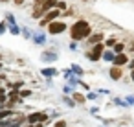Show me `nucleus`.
I'll return each instance as SVG.
<instances>
[{"label":"nucleus","mask_w":134,"mask_h":127,"mask_svg":"<svg viewBox=\"0 0 134 127\" xmlns=\"http://www.w3.org/2000/svg\"><path fill=\"white\" fill-rule=\"evenodd\" d=\"M90 33H92V26H90L86 20H83V19H81V20H75V22L72 24V28H70V37H72V41H75V43L88 39Z\"/></svg>","instance_id":"obj_1"},{"label":"nucleus","mask_w":134,"mask_h":127,"mask_svg":"<svg viewBox=\"0 0 134 127\" xmlns=\"http://www.w3.org/2000/svg\"><path fill=\"white\" fill-rule=\"evenodd\" d=\"M103 52H105V44H103V43H97V44L92 46V50H88V52L85 54V57H86L88 61H92V63H97V61H101Z\"/></svg>","instance_id":"obj_2"},{"label":"nucleus","mask_w":134,"mask_h":127,"mask_svg":"<svg viewBox=\"0 0 134 127\" xmlns=\"http://www.w3.org/2000/svg\"><path fill=\"white\" fill-rule=\"evenodd\" d=\"M46 0H35V4H33V13H31V17L35 19V20H41L44 15H46Z\"/></svg>","instance_id":"obj_3"},{"label":"nucleus","mask_w":134,"mask_h":127,"mask_svg":"<svg viewBox=\"0 0 134 127\" xmlns=\"http://www.w3.org/2000/svg\"><path fill=\"white\" fill-rule=\"evenodd\" d=\"M48 33L50 35H61V33H64L66 31V22H63V20H53V22H50L48 26Z\"/></svg>","instance_id":"obj_4"},{"label":"nucleus","mask_w":134,"mask_h":127,"mask_svg":"<svg viewBox=\"0 0 134 127\" xmlns=\"http://www.w3.org/2000/svg\"><path fill=\"white\" fill-rule=\"evenodd\" d=\"M30 41H33V44H37V46H44L46 41H48V35L42 30H35V31H31V39Z\"/></svg>","instance_id":"obj_5"},{"label":"nucleus","mask_w":134,"mask_h":127,"mask_svg":"<svg viewBox=\"0 0 134 127\" xmlns=\"http://www.w3.org/2000/svg\"><path fill=\"white\" fill-rule=\"evenodd\" d=\"M57 59H59V55H57L55 52H52V50H44V52L41 54V61H42L44 65H53Z\"/></svg>","instance_id":"obj_6"},{"label":"nucleus","mask_w":134,"mask_h":127,"mask_svg":"<svg viewBox=\"0 0 134 127\" xmlns=\"http://www.w3.org/2000/svg\"><path fill=\"white\" fill-rule=\"evenodd\" d=\"M127 63H129V55H127L125 52H121V54H116V57H114V61H112V66L125 68V66H127Z\"/></svg>","instance_id":"obj_7"},{"label":"nucleus","mask_w":134,"mask_h":127,"mask_svg":"<svg viewBox=\"0 0 134 127\" xmlns=\"http://www.w3.org/2000/svg\"><path fill=\"white\" fill-rule=\"evenodd\" d=\"M61 72L55 68V66H52V65H48V66H44V68H41V76L44 77V79H48V77H57Z\"/></svg>","instance_id":"obj_8"},{"label":"nucleus","mask_w":134,"mask_h":127,"mask_svg":"<svg viewBox=\"0 0 134 127\" xmlns=\"http://www.w3.org/2000/svg\"><path fill=\"white\" fill-rule=\"evenodd\" d=\"M108 77H110L112 81H121V79H123V68L110 65V68H108Z\"/></svg>","instance_id":"obj_9"},{"label":"nucleus","mask_w":134,"mask_h":127,"mask_svg":"<svg viewBox=\"0 0 134 127\" xmlns=\"http://www.w3.org/2000/svg\"><path fill=\"white\" fill-rule=\"evenodd\" d=\"M59 17H61V11H59V9L55 8V9H50V11H46V15H44L42 19H44V20H46V22L50 24V22H53V20H57Z\"/></svg>","instance_id":"obj_10"},{"label":"nucleus","mask_w":134,"mask_h":127,"mask_svg":"<svg viewBox=\"0 0 134 127\" xmlns=\"http://www.w3.org/2000/svg\"><path fill=\"white\" fill-rule=\"evenodd\" d=\"M105 41V35L101 33V31H97V33H90V37L86 39V43L90 44V46H94V44H97V43H103Z\"/></svg>","instance_id":"obj_11"},{"label":"nucleus","mask_w":134,"mask_h":127,"mask_svg":"<svg viewBox=\"0 0 134 127\" xmlns=\"http://www.w3.org/2000/svg\"><path fill=\"white\" fill-rule=\"evenodd\" d=\"M114 57H116V54L112 52V48H105V52H103V55H101V61H105V63L112 65Z\"/></svg>","instance_id":"obj_12"},{"label":"nucleus","mask_w":134,"mask_h":127,"mask_svg":"<svg viewBox=\"0 0 134 127\" xmlns=\"http://www.w3.org/2000/svg\"><path fill=\"white\" fill-rule=\"evenodd\" d=\"M24 85H26V81L24 79H17V81H8V88L9 90H20V88H24Z\"/></svg>","instance_id":"obj_13"},{"label":"nucleus","mask_w":134,"mask_h":127,"mask_svg":"<svg viewBox=\"0 0 134 127\" xmlns=\"http://www.w3.org/2000/svg\"><path fill=\"white\" fill-rule=\"evenodd\" d=\"M70 96H72V99L75 101V105H85V103H86V96L81 94V92H77V90H74Z\"/></svg>","instance_id":"obj_14"},{"label":"nucleus","mask_w":134,"mask_h":127,"mask_svg":"<svg viewBox=\"0 0 134 127\" xmlns=\"http://www.w3.org/2000/svg\"><path fill=\"white\" fill-rule=\"evenodd\" d=\"M17 109H0V120H8V118H13L17 116Z\"/></svg>","instance_id":"obj_15"},{"label":"nucleus","mask_w":134,"mask_h":127,"mask_svg":"<svg viewBox=\"0 0 134 127\" xmlns=\"http://www.w3.org/2000/svg\"><path fill=\"white\" fill-rule=\"evenodd\" d=\"M70 70H72V74L77 76V77H83V76H85V68H83L81 65H77V63H72V65H70Z\"/></svg>","instance_id":"obj_16"},{"label":"nucleus","mask_w":134,"mask_h":127,"mask_svg":"<svg viewBox=\"0 0 134 127\" xmlns=\"http://www.w3.org/2000/svg\"><path fill=\"white\" fill-rule=\"evenodd\" d=\"M112 105H116V107H121V109H129L127 101H125L121 96H114V98H112Z\"/></svg>","instance_id":"obj_17"},{"label":"nucleus","mask_w":134,"mask_h":127,"mask_svg":"<svg viewBox=\"0 0 134 127\" xmlns=\"http://www.w3.org/2000/svg\"><path fill=\"white\" fill-rule=\"evenodd\" d=\"M8 31H9L11 35L19 37V35H20V31H22V28H20L19 24H8Z\"/></svg>","instance_id":"obj_18"},{"label":"nucleus","mask_w":134,"mask_h":127,"mask_svg":"<svg viewBox=\"0 0 134 127\" xmlns=\"http://www.w3.org/2000/svg\"><path fill=\"white\" fill-rule=\"evenodd\" d=\"M112 52H114V54H121V52H125V44H123L121 41H118V43L112 46Z\"/></svg>","instance_id":"obj_19"},{"label":"nucleus","mask_w":134,"mask_h":127,"mask_svg":"<svg viewBox=\"0 0 134 127\" xmlns=\"http://www.w3.org/2000/svg\"><path fill=\"white\" fill-rule=\"evenodd\" d=\"M19 96H20L22 99H28V98L33 96V92H31L30 88H20V90H19Z\"/></svg>","instance_id":"obj_20"},{"label":"nucleus","mask_w":134,"mask_h":127,"mask_svg":"<svg viewBox=\"0 0 134 127\" xmlns=\"http://www.w3.org/2000/svg\"><path fill=\"white\" fill-rule=\"evenodd\" d=\"M63 103H64L66 107H70V109L75 107V101L72 99V96H64V94H63Z\"/></svg>","instance_id":"obj_21"},{"label":"nucleus","mask_w":134,"mask_h":127,"mask_svg":"<svg viewBox=\"0 0 134 127\" xmlns=\"http://www.w3.org/2000/svg\"><path fill=\"white\" fill-rule=\"evenodd\" d=\"M85 96H86V101H97L99 99V94L97 92H92V90H88Z\"/></svg>","instance_id":"obj_22"},{"label":"nucleus","mask_w":134,"mask_h":127,"mask_svg":"<svg viewBox=\"0 0 134 127\" xmlns=\"http://www.w3.org/2000/svg\"><path fill=\"white\" fill-rule=\"evenodd\" d=\"M116 43H118V39H114V37H108V39H105V41H103L105 48H112V46H114Z\"/></svg>","instance_id":"obj_23"},{"label":"nucleus","mask_w":134,"mask_h":127,"mask_svg":"<svg viewBox=\"0 0 134 127\" xmlns=\"http://www.w3.org/2000/svg\"><path fill=\"white\" fill-rule=\"evenodd\" d=\"M77 87H81V88H83V90H86V92L90 90V85H88L86 81H83V77H79V79H77Z\"/></svg>","instance_id":"obj_24"},{"label":"nucleus","mask_w":134,"mask_h":127,"mask_svg":"<svg viewBox=\"0 0 134 127\" xmlns=\"http://www.w3.org/2000/svg\"><path fill=\"white\" fill-rule=\"evenodd\" d=\"M72 76H74V74H72L70 66H68V68H63V79H64V81H68V79H70Z\"/></svg>","instance_id":"obj_25"},{"label":"nucleus","mask_w":134,"mask_h":127,"mask_svg":"<svg viewBox=\"0 0 134 127\" xmlns=\"http://www.w3.org/2000/svg\"><path fill=\"white\" fill-rule=\"evenodd\" d=\"M57 2L59 0H46V9L50 11V9H55L57 8Z\"/></svg>","instance_id":"obj_26"},{"label":"nucleus","mask_w":134,"mask_h":127,"mask_svg":"<svg viewBox=\"0 0 134 127\" xmlns=\"http://www.w3.org/2000/svg\"><path fill=\"white\" fill-rule=\"evenodd\" d=\"M123 99L127 101V105H129V107H134V94H127Z\"/></svg>","instance_id":"obj_27"},{"label":"nucleus","mask_w":134,"mask_h":127,"mask_svg":"<svg viewBox=\"0 0 134 127\" xmlns=\"http://www.w3.org/2000/svg\"><path fill=\"white\" fill-rule=\"evenodd\" d=\"M57 9H59L61 13L68 9V6H66V2H64V0H59V2H57Z\"/></svg>","instance_id":"obj_28"},{"label":"nucleus","mask_w":134,"mask_h":127,"mask_svg":"<svg viewBox=\"0 0 134 127\" xmlns=\"http://www.w3.org/2000/svg\"><path fill=\"white\" fill-rule=\"evenodd\" d=\"M72 92H74V88H72L68 83H66V85H63V94H64V96H70Z\"/></svg>","instance_id":"obj_29"},{"label":"nucleus","mask_w":134,"mask_h":127,"mask_svg":"<svg viewBox=\"0 0 134 127\" xmlns=\"http://www.w3.org/2000/svg\"><path fill=\"white\" fill-rule=\"evenodd\" d=\"M6 31H8V22L2 20V22H0V35H4Z\"/></svg>","instance_id":"obj_30"},{"label":"nucleus","mask_w":134,"mask_h":127,"mask_svg":"<svg viewBox=\"0 0 134 127\" xmlns=\"http://www.w3.org/2000/svg\"><path fill=\"white\" fill-rule=\"evenodd\" d=\"M6 22H8V24H17V20H15V17H13L11 13L6 15Z\"/></svg>","instance_id":"obj_31"},{"label":"nucleus","mask_w":134,"mask_h":127,"mask_svg":"<svg viewBox=\"0 0 134 127\" xmlns=\"http://www.w3.org/2000/svg\"><path fill=\"white\" fill-rule=\"evenodd\" d=\"M68 48H70L72 52H77V50H79V43H75V41H72V43L68 44Z\"/></svg>","instance_id":"obj_32"},{"label":"nucleus","mask_w":134,"mask_h":127,"mask_svg":"<svg viewBox=\"0 0 134 127\" xmlns=\"http://www.w3.org/2000/svg\"><path fill=\"white\" fill-rule=\"evenodd\" d=\"M20 33H22V35H24V39H28V41H30V39H31V31H30V30H28V28H24V30H22V31H20Z\"/></svg>","instance_id":"obj_33"},{"label":"nucleus","mask_w":134,"mask_h":127,"mask_svg":"<svg viewBox=\"0 0 134 127\" xmlns=\"http://www.w3.org/2000/svg\"><path fill=\"white\" fill-rule=\"evenodd\" d=\"M97 94H99V96H110V90H108V88H99Z\"/></svg>","instance_id":"obj_34"},{"label":"nucleus","mask_w":134,"mask_h":127,"mask_svg":"<svg viewBox=\"0 0 134 127\" xmlns=\"http://www.w3.org/2000/svg\"><path fill=\"white\" fill-rule=\"evenodd\" d=\"M53 127H68V125H66V121H64V120H57V121L53 123Z\"/></svg>","instance_id":"obj_35"},{"label":"nucleus","mask_w":134,"mask_h":127,"mask_svg":"<svg viewBox=\"0 0 134 127\" xmlns=\"http://www.w3.org/2000/svg\"><path fill=\"white\" fill-rule=\"evenodd\" d=\"M127 68H129V70H134V57H132V59H129V63H127Z\"/></svg>","instance_id":"obj_36"},{"label":"nucleus","mask_w":134,"mask_h":127,"mask_svg":"<svg viewBox=\"0 0 134 127\" xmlns=\"http://www.w3.org/2000/svg\"><path fill=\"white\" fill-rule=\"evenodd\" d=\"M0 96H8V88L4 85H0Z\"/></svg>","instance_id":"obj_37"},{"label":"nucleus","mask_w":134,"mask_h":127,"mask_svg":"<svg viewBox=\"0 0 134 127\" xmlns=\"http://www.w3.org/2000/svg\"><path fill=\"white\" fill-rule=\"evenodd\" d=\"M97 112H99V107H96V105H94V107H90V114H94V116H96Z\"/></svg>","instance_id":"obj_38"},{"label":"nucleus","mask_w":134,"mask_h":127,"mask_svg":"<svg viewBox=\"0 0 134 127\" xmlns=\"http://www.w3.org/2000/svg\"><path fill=\"white\" fill-rule=\"evenodd\" d=\"M39 26H41V28H46V26H48V22H46L44 19H41V20H39Z\"/></svg>","instance_id":"obj_39"},{"label":"nucleus","mask_w":134,"mask_h":127,"mask_svg":"<svg viewBox=\"0 0 134 127\" xmlns=\"http://www.w3.org/2000/svg\"><path fill=\"white\" fill-rule=\"evenodd\" d=\"M46 85H48V87H53V77H48V79H46Z\"/></svg>","instance_id":"obj_40"},{"label":"nucleus","mask_w":134,"mask_h":127,"mask_svg":"<svg viewBox=\"0 0 134 127\" xmlns=\"http://www.w3.org/2000/svg\"><path fill=\"white\" fill-rule=\"evenodd\" d=\"M0 81H2V83L8 81V76H6V74H0Z\"/></svg>","instance_id":"obj_41"},{"label":"nucleus","mask_w":134,"mask_h":127,"mask_svg":"<svg viewBox=\"0 0 134 127\" xmlns=\"http://www.w3.org/2000/svg\"><path fill=\"white\" fill-rule=\"evenodd\" d=\"M129 72H130V81L134 83V70H129Z\"/></svg>","instance_id":"obj_42"},{"label":"nucleus","mask_w":134,"mask_h":127,"mask_svg":"<svg viewBox=\"0 0 134 127\" xmlns=\"http://www.w3.org/2000/svg\"><path fill=\"white\" fill-rule=\"evenodd\" d=\"M13 2H15L17 6H20V4H24V0H13Z\"/></svg>","instance_id":"obj_43"},{"label":"nucleus","mask_w":134,"mask_h":127,"mask_svg":"<svg viewBox=\"0 0 134 127\" xmlns=\"http://www.w3.org/2000/svg\"><path fill=\"white\" fill-rule=\"evenodd\" d=\"M22 127H35V125H30V123H24Z\"/></svg>","instance_id":"obj_44"},{"label":"nucleus","mask_w":134,"mask_h":127,"mask_svg":"<svg viewBox=\"0 0 134 127\" xmlns=\"http://www.w3.org/2000/svg\"><path fill=\"white\" fill-rule=\"evenodd\" d=\"M2 68H4V63H2V61H0V70H2Z\"/></svg>","instance_id":"obj_45"},{"label":"nucleus","mask_w":134,"mask_h":127,"mask_svg":"<svg viewBox=\"0 0 134 127\" xmlns=\"http://www.w3.org/2000/svg\"><path fill=\"white\" fill-rule=\"evenodd\" d=\"M97 127H108V125H97Z\"/></svg>","instance_id":"obj_46"},{"label":"nucleus","mask_w":134,"mask_h":127,"mask_svg":"<svg viewBox=\"0 0 134 127\" xmlns=\"http://www.w3.org/2000/svg\"><path fill=\"white\" fill-rule=\"evenodd\" d=\"M0 2H9V0H0Z\"/></svg>","instance_id":"obj_47"},{"label":"nucleus","mask_w":134,"mask_h":127,"mask_svg":"<svg viewBox=\"0 0 134 127\" xmlns=\"http://www.w3.org/2000/svg\"><path fill=\"white\" fill-rule=\"evenodd\" d=\"M0 61H2V54H0Z\"/></svg>","instance_id":"obj_48"},{"label":"nucleus","mask_w":134,"mask_h":127,"mask_svg":"<svg viewBox=\"0 0 134 127\" xmlns=\"http://www.w3.org/2000/svg\"><path fill=\"white\" fill-rule=\"evenodd\" d=\"M0 85H2V81H0Z\"/></svg>","instance_id":"obj_49"},{"label":"nucleus","mask_w":134,"mask_h":127,"mask_svg":"<svg viewBox=\"0 0 134 127\" xmlns=\"http://www.w3.org/2000/svg\"><path fill=\"white\" fill-rule=\"evenodd\" d=\"M0 109H2V105H0Z\"/></svg>","instance_id":"obj_50"}]
</instances>
